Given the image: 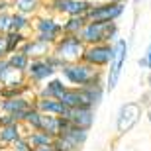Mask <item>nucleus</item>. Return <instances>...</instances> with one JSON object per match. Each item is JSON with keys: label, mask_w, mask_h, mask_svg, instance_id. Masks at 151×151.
I'll list each match as a JSON object with an SVG mask.
<instances>
[{"label": "nucleus", "mask_w": 151, "mask_h": 151, "mask_svg": "<svg viewBox=\"0 0 151 151\" xmlns=\"http://www.w3.org/2000/svg\"><path fill=\"white\" fill-rule=\"evenodd\" d=\"M61 75L69 86H90V84H106V69L94 67L86 61H75L63 65Z\"/></svg>", "instance_id": "obj_1"}, {"label": "nucleus", "mask_w": 151, "mask_h": 151, "mask_svg": "<svg viewBox=\"0 0 151 151\" xmlns=\"http://www.w3.org/2000/svg\"><path fill=\"white\" fill-rule=\"evenodd\" d=\"M65 63L59 59L57 55L49 53L47 57H37V59H32L26 69V78H28L29 84H34V86H39V84H43L47 78L55 77V75L61 73V69Z\"/></svg>", "instance_id": "obj_2"}, {"label": "nucleus", "mask_w": 151, "mask_h": 151, "mask_svg": "<svg viewBox=\"0 0 151 151\" xmlns=\"http://www.w3.org/2000/svg\"><path fill=\"white\" fill-rule=\"evenodd\" d=\"M114 47V55L110 65L106 67V92H114L116 86L122 81V73L128 61V53H129V41L126 37H118L112 43Z\"/></svg>", "instance_id": "obj_3"}, {"label": "nucleus", "mask_w": 151, "mask_h": 151, "mask_svg": "<svg viewBox=\"0 0 151 151\" xmlns=\"http://www.w3.org/2000/svg\"><path fill=\"white\" fill-rule=\"evenodd\" d=\"M32 35L49 41V43H55L63 35V20L47 10L39 12L37 16L32 18Z\"/></svg>", "instance_id": "obj_4"}, {"label": "nucleus", "mask_w": 151, "mask_h": 151, "mask_svg": "<svg viewBox=\"0 0 151 151\" xmlns=\"http://www.w3.org/2000/svg\"><path fill=\"white\" fill-rule=\"evenodd\" d=\"M120 37V26L118 22H86L81 32V39L86 45L92 43H114Z\"/></svg>", "instance_id": "obj_5"}, {"label": "nucleus", "mask_w": 151, "mask_h": 151, "mask_svg": "<svg viewBox=\"0 0 151 151\" xmlns=\"http://www.w3.org/2000/svg\"><path fill=\"white\" fill-rule=\"evenodd\" d=\"M145 114V106L139 100L122 102L116 112V135L124 137L141 122V116Z\"/></svg>", "instance_id": "obj_6"}, {"label": "nucleus", "mask_w": 151, "mask_h": 151, "mask_svg": "<svg viewBox=\"0 0 151 151\" xmlns=\"http://www.w3.org/2000/svg\"><path fill=\"white\" fill-rule=\"evenodd\" d=\"M86 49V43H84L81 35H71V34H63L61 37L53 43V55H57L65 65L67 63H75L83 59V53Z\"/></svg>", "instance_id": "obj_7"}, {"label": "nucleus", "mask_w": 151, "mask_h": 151, "mask_svg": "<svg viewBox=\"0 0 151 151\" xmlns=\"http://www.w3.org/2000/svg\"><path fill=\"white\" fill-rule=\"evenodd\" d=\"M126 12V0H114V2H92L86 12L90 22H118Z\"/></svg>", "instance_id": "obj_8"}, {"label": "nucleus", "mask_w": 151, "mask_h": 151, "mask_svg": "<svg viewBox=\"0 0 151 151\" xmlns=\"http://www.w3.org/2000/svg\"><path fill=\"white\" fill-rule=\"evenodd\" d=\"M90 6H92L90 0H55V2L45 4L43 10L51 12L59 18H67V16H86Z\"/></svg>", "instance_id": "obj_9"}, {"label": "nucleus", "mask_w": 151, "mask_h": 151, "mask_svg": "<svg viewBox=\"0 0 151 151\" xmlns=\"http://www.w3.org/2000/svg\"><path fill=\"white\" fill-rule=\"evenodd\" d=\"M112 55H114L112 43H92V45H86V49L83 53V61L90 63L94 67L106 69L112 61Z\"/></svg>", "instance_id": "obj_10"}, {"label": "nucleus", "mask_w": 151, "mask_h": 151, "mask_svg": "<svg viewBox=\"0 0 151 151\" xmlns=\"http://www.w3.org/2000/svg\"><path fill=\"white\" fill-rule=\"evenodd\" d=\"M34 98L29 96H10V98H0V110L2 112L16 114L20 118V122H24V116L29 108L34 106Z\"/></svg>", "instance_id": "obj_11"}, {"label": "nucleus", "mask_w": 151, "mask_h": 151, "mask_svg": "<svg viewBox=\"0 0 151 151\" xmlns=\"http://www.w3.org/2000/svg\"><path fill=\"white\" fill-rule=\"evenodd\" d=\"M71 124L75 126H81V128H86V129H92L94 126V120H96V110L94 108H88V106H77V108H67L65 116Z\"/></svg>", "instance_id": "obj_12"}, {"label": "nucleus", "mask_w": 151, "mask_h": 151, "mask_svg": "<svg viewBox=\"0 0 151 151\" xmlns=\"http://www.w3.org/2000/svg\"><path fill=\"white\" fill-rule=\"evenodd\" d=\"M67 81L61 77V75H55V77L47 78L43 84L35 86V96H47V98H61V94L67 90Z\"/></svg>", "instance_id": "obj_13"}, {"label": "nucleus", "mask_w": 151, "mask_h": 151, "mask_svg": "<svg viewBox=\"0 0 151 151\" xmlns=\"http://www.w3.org/2000/svg\"><path fill=\"white\" fill-rule=\"evenodd\" d=\"M34 106L43 114H53V116H65L67 104L61 98H47V96H34Z\"/></svg>", "instance_id": "obj_14"}, {"label": "nucleus", "mask_w": 151, "mask_h": 151, "mask_svg": "<svg viewBox=\"0 0 151 151\" xmlns=\"http://www.w3.org/2000/svg\"><path fill=\"white\" fill-rule=\"evenodd\" d=\"M22 51H24V53H28L29 59L47 57L51 51H53V43H49V41H43V39H39V37H34V35H29L28 41L24 43Z\"/></svg>", "instance_id": "obj_15"}, {"label": "nucleus", "mask_w": 151, "mask_h": 151, "mask_svg": "<svg viewBox=\"0 0 151 151\" xmlns=\"http://www.w3.org/2000/svg\"><path fill=\"white\" fill-rule=\"evenodd\" d=\"M29 129L24 126L22 122H16V124H8V126H0V145L4 147H10L18 137L22 135H28Z\"/></svg>", "instance_id": "obj_16"}, {"label": "nucleus", "mask_w": 151, "mask_h": 151, "mask_svg": "<svg viewBox=\"0 0 151 151\" xmlns=\"http://www.w3.org/2000/svg\"><path fill=\"white\" fill-rule=\"evenodd\" d=\"M10 6L14 12L26 14V16H37L39 12H43L45 0H10Z\"/></svg>", "instance_id": "obj_17"}, {"label": "nucleus", "mask_w": 151, "mask_h": 151, "mask_svg": "<svg viewBox=\"0 0 151 151\" xmlns=\"http://www.w3.org/2000/svg\"><path fill=\"white\" fill-rule=\"evenodd\" d=\"M61 100L67 104V108L86 106V98H84V92H83L81 86H67V90L61 94Z\"/></svg>", "instance_id": "obj_18"}, {"label": "nucleus", "mask_w": 151, "mask_h": 151, "mask_svg": "<svg viewBox=\"0 0 151 151\" xmlns=\"http://www.w3.org/2000/svg\"><path fill=\"white\" fill-rule=\"evenodd\" d=\"M86 22H88L86 16H67L63 20V34L81 35V32H83V28L86 26Z\"/></svg>", "instance_id": "obj_19"}, {"label": "nucleus", "mask_w": 151, "mask_h": 151, "mask_svg": "<svg viewBox=\"0 0 151 151\" xmlns=\"http://www.w3.org/2000/svg\"><path fill=\"white\" fill-rule=\"evenodd\" d=\"M10 32H24V34H29V32H32V16H26V14H20V12L12 10Z\"/></svg>", "instance_id": "obj_20"}, {"label": "nucleus", "mask_w": 151, "mask_h": 151, "mask_svg": "<svg viewBox=\"0 0 151 151\" xmlns=\"http://www.w3.org/2000/svg\"><path fill=\"white\" fill-rule=\"evenodd\" d=\"M28 139L32 143V147H41V145H53L55 141V135L49 134V132H43V129H32L28 134Z\"/></svg>", "instance_id": "obj_21"}, {"label": "nucleus", "mask_w": 151, "mask_h": 151, "mask_svg": "<svg viewBox=\"0 0 151 151\" xmlns=\"http://www.w3.org/2000/svg\"><path fill=\"white\" fill-rule=\"evenodd\" d=\"M8 63H10V67L12 69H18V71H24L26 73V69H28V65H29V55L28 53H24L22 49H18V51H12V53H8Z\"/></svg>", "instance_id": "obj_22"}, {"label": "nucleus", "mask_w": 151, "mask_h": 151, "mask_svg": "<svg viewBox=\"0 0 151 151\" xmlns=\"http://www.w3.org/2000/svg\"><path fill=\"white\" fill-rule=\"evenodd\" d=\"M28 37H29V34H24V32H8V34H6V45H8V53L22 49L24 43L28 41Z\"/></svg>", "instance_id": "obj_23"}, {"label": "nucleus", "mask_w": 151, "mask_h": 151, "mask_svg": "<svg viewBox=\"0 0 151 151\" xmlns=\"http://www.w3.org/2000/svg\"><path fill=\"white\" fill-rule=\"evenodd\" d=\"M53 147H55L57 151H83V147H81V145H77L75 141L67 139L65 135H55Z\"/></svg>", "instance_id": "obj_24"}, {"label": "nucleus", "mask_w": 151, "mask_h": 151, "mask_svg": "<svg viewBox=\"0 0 151 151\" xmlns=\"http://www.w3.org/2000/svg\"><path fill=\"white\" fill-rule=\"evenodd\" d=\"M10 149L12 151H29V149H34V147H32V143H29L28 135H22V137H18V139L10 145Z\"/></svg>", "instance_id": "obj_25"}, {"label": "nucleus", "mask_w": 151, "mask_h": 151, "mask_svg": "<svg viewBox=\"0 0 151 151\" xmlns=\"http://www.w3.org/2000/svg\"><path fill=\"white\" fill-rule=\"evenodd\" d=\"M10 22H12V10L0 12V34L10 32Z\"/></svg>", "instance_id": "obj_26"}, {"label": "nucleus", "mask_w": 151, "mask_h": 151, "mask_svg": "<svg viewBox=\"0 0 151 151\" xmlns=\"http://www.w3.org/2000/svg\"><path fill=\"white\" fill-rule=\"evenodd\" d=\"M8 57V45H6V34H0V59Z\"/></svg>", "instance_id": "obj_27"}, {"label": "nucleus", "mask_w": 151, "mask_h": 151, "mask_svg": "<svg viewBox=\"0 0 151 151\" xmlns=\"http://www.w3.org/2000/svg\"><path fill=\"white\" fill-rule=\"evenodd\" d=\"M137 67L141 69V71H149V61H147V57H145V53L137 59Z\"/></svg>", "instance_id": "obj_28"}, {"label": "nucleus", "mask_w": 151, "mask_h": 151, "mask_svg": "<svg viewBox=\"0 0 151 151\" xmlns=\"http://www.w3.org/2000/svg\"><path fill=\"white\" fill-rule=\"evenodd\" d=\"M34 151H57L53 145H41V147H35Z\"/></svg>", "instance_id": "obj_29"}, {"label": "nucleus", "mask_w": 151, "mask_h": 151, "mask_svg": "<svg viewBox=\"0 0 151 151\" xmlns=\"http://www.w3.org/2000/svg\"><path fill=\"white\" fill-rule=\"evenodd\" d=\"M145 57H147V61H149V71H151V43L147 45V49H145Z\"/></svg>", "instance_id": "obj_30"}, {"label": "nucleus", "mask_w": 151, "mask_h": 151, "mask_svg": "<svg viewBox=\"0 0 151 151\" xmlns=\"http://www.w3.org/2000/svg\"><path fill=\"white\" fill-rule=\"evenodd\" d=\"M132 2H134V8H139L143 4V0H132Z\"/></svg>", "instance_id": "obj_31"}, {"label": "nucleus", "mask_w": 151, "mask_h": 151, "mask_svg": "<svg viewBox=\"0 0 151 151\" xmlns=\"http://www.w3.org/2000/svg\"><path fill=\"white\" fill-rule=\"evenodd\" d=\"M147 86L151 88V71H147Z\"/></svg>", "instance_id": "obj_32"}, {"label": "nucleus", "mask_w": 151, "mask_h": 151, "mask_svg": "<svg viewBox=\"0 0 151 151\" xmlns=\"http://www.w3.org/2000/svg\"><path fill=\"white\" fill-rule=\"evenodd\" d=\"M0 151H12L10 147H4V145H0Z\"/></svg>", "instance_id": "obj_33"}, {"label": "nucleus", "mask_w": 151, "mask_h": 151, "mask_svg": "<svg viewBox=\"0 0 151 151\" xmlns=\"http://www.w3.org/2000/svg\"><path fill=\"white\" fill-rule=\"evenodd\" d=\"M90 2H114V0H90Z\"/></svg>", "instance_id": "obj_34"}, {"label": "nucleus", "mask_w": 151, "mask_h": 151, "mask_svg": "<svg viewBox=\"0 0 151 151\" xmlns=\"http://www.w3.org/2000/svg\"><path fill=\"white\" fill-rule=\"evenodd\" d=\"M49 2H55V0H45V4H49Z\"/></svg>", "instance_id": "obj_35"}, {"label": "nucleus", "mask_w": 151, "mask_h": 151, "mask_svg": "<svg viewBox=\"0 0 151 151\" xmlns=\"http://www.w3.org/2000/svg\"><path fill=\"white\" fill-rule=\"evenodd\" d=\"M29 151H34V149H29Z\"/></svg>", "instance_id": "obj_36"}]
</instances>
